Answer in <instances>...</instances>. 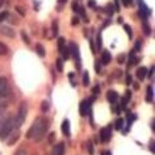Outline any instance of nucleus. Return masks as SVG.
<instances>
[{"instance_id":"f257e3e1","label":"nucleus","mask_w":155,"mask_h":155,"mask_svg":"<svg viewBox=\"0 0 155 155\" xmlns=\"http://www.w3.org/2000/svg\"><path fill=\"white\" fill-rule=\"evenodd\" d=\"M50 126V122L46 117H38L36 118V121L33 122V125L30 126V129L26 133V138H34V141L40 142L42 138L45 137L46 131H48Z\"/></svg>"},{"instance_id":"f03ea898","label":"nucleus","mask_w":155,"mask_h":155,"mask_svg":"<svg viewBox=\"0 0 155 155\" xmlns=\"http://www.w3.org/2000/svg\"><path fill=\"white\" fill-rule=\"evenodd\" d=\"M13 126H15L13 118H8L7 121L3 122L2 127H0V139H2V141L8 138V135L12 133V130H13Z\"/></svg>"},{"instance_id":"7ed1b4c3","label":"nucleus","mask_w":155,"mask_h":155,"mask_svg":"<svg viewBox=\"0 0 155 155\" xmlns=\"http://www.w3.org/2000/svg\"><path fill=\"white\" fill-rule=\"evenodd\" d=\"M26 112H28V107H26V104L21 103L20 108H18V114H17L16 120H15V124H16L17 127H20L22 124H24L25 118H26Z\"/></svg>"},{"instance_id":"20e7f679","label":"nucleus","mask_w":155,"mask_h":155,"mask_svg":"<svg viewBox=\"0 0 155 155\" xmlns=\"http://www.w3.org/2000/svg\"><path fill=\"white\" fill-rule=\"evenodd\" d=\"M91 101H94V97L88 99V100H83L80 103V108H79V112H80V116H87L88 114V109H90V105H91Z\"/></svg>"},{"instance_id":"39448f33","label":"nucleus","mask_w":155,"mask_h":155,"mask_svg":"<svg viewBox=\"0 0 155 155\" xmlns=\"http://www.w3.org/2000/svg\"><path fill=\"white\" fill-rule=\"evenodd\" d=\"M70 53H72L74 54V58H75V61H76V66H78V68H80V66H82V63H80V54H79V49H78V46L74 44V42H71L70 44Z\"/></svg>"},{"instance_id":"423d86ee","label":"nucleus","mask_w":155,"mask_h":155,"mask_svg":"<svg viewBox=\"0 0 155 155\" xmlns=\"http://www.w3.org/2000/svg\"><path fill=\"white\" fill-rule=\"evenodd\" d=\"M0 34H2V36H7L9 38H13L16 36L15 29H12L11 26H7V25H0Z\"/></svg>"},{"instance_id":"0eeeda50","label":"nucleus","mask_w":155,"mask_h":155,"mask_svg":"<svg viewBox=\"0 0 155 155\" xmlns=\"http://www.w3.org/2000/svg\"><path fill=\"white\" fill-rule=\"evenodd\" d=\"M112 137V129L109 126L108 127H103L100 130V138H101V142H108Z\"/></svg>"},{"instance_id":"6e6552de","label":"nucleus","mask_w":155,"mask_h":155,"mask_svg":"<svg viewBox=\"0 0 155 155\" xmlns=\"http://www.w3.org/2000/svg\"><path fill=\"white\" fill-rule=\"evenodd\" d=\"M107 99L110 104H114L118 100V94L116 91H108L107 92Z\"/></svg>"},{"instance_id":"1a4fd4ad","label":"nucleus","mask_w":155,"mask_h":155,"mask_svg":"<svg viewBox=\"0 0 155 155\" xmlns=\"http://www.w3.org/2000/svg\"><path fill=\"white\" fill-rule=\"evenodd\" d=\"M53 155H64V143H58L53 149Z\"/></svg>"},{"instance_id":"9d476101","label":"nucleus","mask_w":155,"mask_h":155,"mask_svg":"<svg viewBox=\"0 0 155 155\" xmlns=\"http://www.w3.org/2000/svg\"><path fill=\"white\" fill-rule=\"evenodd\" d=\"M62 131H63V134L67 135V137L71 135V130H70V121H68V120H64V121L62 122Z\"/></svg>"},{"instance_id":"9b49d317","label":"nucleus","mask_w":155,"mask_h":155,"mask_svg":"<svg viewBox=\"0 0 155 155\" xmlns=\"http://www.w3.org/2000/svg\"><path fill=\"white\" fill-rule=\"evenodd\" d=\"M110 61H112V55H110V53L108 51V50H105V51H103V54H101V63H103V64H108Z\"/></svg>"},{"instance_id":"f8f14e48","label":"nucleus","mask_w":155,"mask_h":155,"mask_svg":"<svg viewBox=\"0 0 155 155\" xmlns=\"http://www.w3.org/2000/svg\"><path fill=\"white\" fill-rule=\"evenodd\" d=\"M146 74H147V68H146V67H139V68L137 70V76H138L139 80H143V79H145Z\"/></svg>"},{"instance_id":"ddd939ff","label":"nucleus","mask_w":155,"mask_h":155,"mask_svg":"<svg viewBox=\"0 0 155 155\" xmlns=\"http://www.w3.org/2000/svg\"><path fill=\"white\" fill-rule=\"evenodd\" d=\"M9 95H11V90L8 86H5L4 88L0 90V99H5V97H8Z\"/></svg>"},{"instance_id":"4468645a","label":"nucleus","mask_w":155,"mask_h":155,"mask_svg":"<svg viewBox=\"0 0 155 155\" xmlns=\"http://www.w3.org/2000/svg\"><path fill=\"white\" fill-rule=\"evenodd\" d=\"M153 99H154V90H153V87L149 86L147 87V96H146V100L149 103L153 101Z\"/></svg>"},{"instance_id":"2eb2a0df","label":"nucleus","mask_w":155,"mask_h":155,"mask_svg":"<svg viewBox=\"0 0 155 155\" xmlns=\"http://www.w3.org/2000/svg\"><path fill=\"white\" fill-rule=\"evenodd\" d=\"M64 44H66V40L63 37L58 38V51H59V53H62V50L64 49Z\"/></svg>"},{"instance_id":"dca6fc26","label":"nucleus","mask_w":155,"mask_h":155,"mask_svg":"<svg viewBox=\"0 0 155 155\" xmlns=\"http://www.w3.org/2000/svg\"><path fill=\"white\" fill-rule=\"evenodd\" d=\"M36 51H37V54L40 57H45V49H44V46H42L41 44L36 45Z\"/></svg>"},{"instance_id":"f3484780","label":"nucleus","mask_w":155,"mask_h":155,"mask_svg":"<svg viewBox=\"0 0 155 155\" xmlns=\"http://www.w3.org/2000/svg\"><path fill=\"white\" fill-rule=\"evenodd\" d=\"M7 53H8V48H7V45H4L3 42H0V55H5Z\"/></svg>"},{"instance_id":"a211bd4d","label":"nucleus","mask_w":155,"mask_h":155,"mask_svg":"<svg viewBox=\"0 0 155 155\" xmlns=\"http://www.w3.org/2000/svg\"><path fill=\"white\" fill-rule=\"evenodd\" d=\"M18 137H20V133H18V131H16V133H15V135H13V137H12V138H11L9 141H8V145H9V146H12L13 143H15V142H16L17 139H18Z\"/></svg>"},{"instance_id":"6ab92c4d","label":"nucleus","mask_w":155,"mask_h":155,"mask_svg":"<svg viewBox=\"0 0 155 155\" xmlns=\"http://www.w3.org/2000/svg\"><path fill=\"white\" fill-rule=\"evenodd\" d=\"M8 17H9V12H7V11H3V12H0V22L5 21Z\"/></svg>"},{"instance_id":"aec40b11","label":"nucleus","mask_w":155,"mask_h":155,"mask_svg":"<svg viewBox=\"0 0 155 155\" xmlns=\"http://www.w3.org/2000/svg\"><path fill=\"white\" fill-rule=\"evenodd\" d=\"M88 84H90V75H88V72L86 71L83 74V86H88Z\"/></svg>"},{"instance_id":"412c9836","label":"nucleus","mask_w":155,"mask_h":155,"mask_svg":"<svg viewBox=\"0 0 155 155\" xmlns=\"http://www.w3.org/2000/svg\"><path fill=\"white\" fill-rule=\"evenodd\" d=\"M114 126H116V129H117V130H121L122 126H124V120L122 118H118L117 121L114 122Z\"/></svg>"},{"instance_id":"4be33fe9","label":"nucleus","mask_w":155,"mask_h":155,"mask_svg":"<svg viewBox=\"0 0 155 155\" xmlns=\"http://www.w3.org/2000/svg\"><path fill=\"white\" fill-rule=\"evenodd\" d=\"M57 68H58V71L59 72L63 71V59H61V58H58L57 59Z\"/></svg>"},{"instance_id":"5701e85b","label":"nucleus","mask_w":155,"mask_h":155,"mask_svg":"<svg viewBox=\"0 0 155 155\" xmlns=\"http://www.w3.org/2000/svg\"><path fill=\"white\" fill-rule=\"evenodd\" d=\"M21 38H22V41H24L26 45H30V40H29L28 34H26V33L24 32V30H22V32H21Z\"/></svg>"},{"instance_id":"b1692460","label":"nucleus","mask_w":155,"mask_h":155,"mask_svg":"<svg viewBox=\"0 0 155 155\" xmlns=\"http://www.w3.org/2000/svg\"><path fill=\"white\" fill-rule=\"evenodd\" d=\"M62 54H63V58H64V59L67 61L68 58H70V54H71V53H70V49H68V48H66V46H64V49L62 50Z\"/></svg>"},{"instance_id":"393cba45","label":"nucleus","mask_w":155,"mask_h":155,"mask_svg":"<svg viewBox=\"0 0 155 155\" xmlns=\"http://www.w3.org/2000/svg\"><path fill=\"white\" fill-rule=\"evenodd\" d=\"M87 149H88V153H90V155H94V145H92V141L87 142Z\"/></svg>"},{"instance_id":"a878e982","label":"nucleus","mask_w":155,"mask_h":155,"mask_svg":"<svg viewBox=\"0 0 155 155\" xmlns=\"http://www.w3.org/2000/svg\"><path fill=\"white\" fill-rule=\"evenodd\" d=\"M78 13H79L80 15V16H82L83 18H84V20H88V18H87V16H86V12H84V8H83V7H79V9H78Z\"/></svg>"},{"instance_id":"bb28decb","label":"nucleus","mask_w":155,"mask_h":155,"mask_svg":"<svg viewBox=\"0 0 155 155\" xmlns=\"http://www.w3.org/2000/svg\"><path fill=\"white\" fill-rule=\"evenodd\" d=\"M49 103L48 101H42V104H41V109H42V112H46L49 109Z\"/></svg>"},{"instance_id":"cd10ccee","label":"nucleus","mask_w":155,"mask_h":155,"mask_svg":"<svg viewBox=\"0 0 155 155\" xmlns=\"http://www.w3.org/2000/svg\"><path fill=\"white\" fill-rule=\"evenodd\" d=\"M143 32H145V34H147V36H149L150 32H151V30H150V26L147 25V22H143Z\"/></svg>"},{"instance_id":"c85d7f7f","label":"nucleus","mask_w":155,"mask_h":155,"mask_svg":"<svg viewBox=\"0 0 155 155\" xmlns=\"http://www.w3.org/2000/svg\"><path fill=\"white\" fill-rule=\"evenodd\" d=\"M125 59H126V55H125V54H120V55L117 57L118 63H125Z\"/></svg>"},{"instance_id":"c756f323","label":"nucleus","mask_w":155,"mask_h":155,"mask_svg":"<svg viewBox=\"0 0 155 155\" xmlns=\"http://www.w3.org/2000/svg\"><path fill=\"white\" fill-rule=\"evenodd\" d=\"M124 29L126 30V33H127V36H129V38H131V36H133V33H131V28L129 25H124Z\"/></svg>"},{"instance_id":"7c9ffc66","label":"nucleus","mask_w":155,"mask_h":155,"mask_svg":"<svg viewBox=\"0 0 155 155\" xmlns=\"http://www.w3.org/2000/svg\"><path fill=\"white\" fill-rule=\"evenodd\" d=\"M7 86V79L5 78H0V90Z\"/></svg>"},{"instance_id":"2f4dec72","label":"nucleus","mask_w":155,"mask_h":155,"mask_svg":"<svg viewBox=\"0 0 155 155\" xmlns=\"http://www.w3.org/2000/svg\"><path fill=\"white\" fill-rule=\"evenodd\" d=\"M16 11L21 15V16H24V15H25V11L22 9V7H20V5H17V7H16Z\"/></svg>"},{"instance_id":"473e14b6","label":"nucleus","mask_w":155,"mask_h":155,"mask_svg":"<svg viewBox=\"0 0 155 155\" xmlns=\"http://www.w3.org/2000/svg\"><path fill=\"white\" fill-rule=\"evenodd\" d=\"M15 155H28V154H26V151L24 149H20V150H17L16 153H15Z\"/></svg>"},{"instance_id":"72a5a7b5","label":"nucleus","mask_w":155,"mask_h":155,"mask_svg":"<svg viewBox=\"0 0 155 155\" xmlns=\"http://www.w3.org/2000/svg\"><path fill=\"white\" fill-rule=\"evenodd\" d=\"M53 28H54V29H53L54 34H57V33H58V29H57V28H58V22H57V21H54V22H53Z\"/></svg>"},{"instance_id":"f704fd0d","label":"nucleus","mask_w":155,"mask_h":155,"mask_svg":"<svg viewBox=\"0 0 155 155\" xmlns=\"http://www.w3.org/2000/svg\"><path fill=\"white\" fill-rule=\"evenodd\" d=\"M54 138H55V133H50V135H49V143H53Z\"/></svg>"},{"instance_id":"c9c22d12","label":"nucleus","mask_w":155,"mask_h":155,"mask_svg":"<svg viewBox=\"0 0 155 155\" xmlns=\"http://www.w3.org/2000/svg\"><path fill=\"white\" fill-rule=\"evenodd\" d=\"M72 9L75 11V12H78V9H79V4H78L76 2H74V3H72Z\"/></svg>"},{"instance_id":"e433bc0d","label":"nucleus","mask_w":155,"mask_h":155,"mask_svg":"<svg viewBox=\"0 0 155 155\" xmlns=\"http://www.w3.org/2000/svg\"><path fill=\"white\" fill-rule=\"evenodd\" d=\"M71 24H72V25H78V24H79V18H78V17H74L72 20H71Z\"/></svg>"},{"instance_id":"4c0bfd02","label":"nucleus","mask_w":155,"mask_h":155,"mask_svg":"<svg viewBox=\"0 0 155 155\" xmlns=\"http://www.w3.org/2000/svg\"><path fill=\"white\" fill-rule=\"evenodd\" d=\"M97 48H99V49L101 48V36H100V34L97 36Z\"/></svg>"},{"instance_id":"58836bf2","label":"nucleus","mask_w":155,"mask_h":155,"mask_svg":"<svg viewBox=\"0 0 155 155\" xmlns=\"http://www.w3.org/2000/svg\"><path fill=\"white\" fill-rule=\"evenodd\" d=\"M92 92H94V94H99V92H100V87L99 86H95L94 90H92Z\"/></svg>"},{"instance_id":"ea45409f","label":"nucleus","mask_w":155,"mask_h":155,"mask_svg":"<svg viewBox=\"0 0 155 155\" xmlns=\"http://www.w3.org/2000/svg\"><path fill=\"white\" fill-rule=\"evenodd\" d=\"M95 68H96V72H100V63H97V62H96Z\"/></svg>"},{"instance_id":"a19ab883","label":"nucleus","mask_w":155,"mask_h":155,"mask_svg":"<svg viewBox=\"0 0 155 155\" xmlns=\"http://www.w3.org/2000/svg\"><path fill=\"white\" fill-rule=\"evenodd\" d=\"M126 83H127V84H131V76H130V75L126 76Z\"/></svg>"},{"instance_id":"79ce46f5","label":"nucleus","mask_w":155,"mask_h":155,"mask_svg":"<svg viewBox=\"0 0 155 155\" xmlns=\"http://www.w3.org/2000/svg\"><path fill=\"white\" fill-rule=\"evenodd\" d=\"M139 48H141V44H139V42H137V44H135V50H134V51H137Z\"/></svg>"},{"instance_id":"37998d69","label":"nucleus","mask_w":155,"mask_h":155,"mask_svg":"<svg viewBox=\"0 0 155 155\" xmlns=\"http://www.w3.org/2000/svg\"><path fill=\"white\" fill-rule=\"evenodd\" d=\"M88 4H90V7H94L95 5V0H90V2H88Z\"/></svg>"},{"instance_id":"c03bdc74","label":"nucleus","mask_w":155,"mask_h":155,"mask_svg":"<svg viewBox=\"0 0 155 155\" xmlns=\"http://www.w3.org/2000/svg\"><path fill=\"white\" fill-rule=\"evenodd\" d=\"M122 2H124V4H125V5H127L129 3H131V0H122Z\"/></svg>"},{"instance_id":"a18cd8bd","label":"nucleus","mask_w":155,"mask_h":155,"mask_svg":"<svg viewBox=\"0 0 155 155\" xmlns=\"http://www.w3.org/2000/svg\"><path fill=\"white\" fill-rule=\"evenodd\" d=\"M150 149H151V153H154V142H151V145H150Z\"/></svg>"},{"instance_id":"49530a36","label":"nucleus","mask_w":155,"mask_h":155,"mask_svg":"<svg viewBox=\"0 0 155 155\" xmlns=\"http://www.w3.org/2000/svg\"><path fill=\"white\" fill-rule=\"evenodd\" d=\"M103 155H112V154L109 153V151H104V153H103Z\"/></svg>"},{"instance_id":"de8ad7c7","label":"nucleus","mask_w":155,"mask_h":155,"mask_svg":"<svg viewBox=\"0 0 155 155\" xmlns=\"http://www.w3.org/2000/svg\"><path fill=\"white\" fill-rule=\"evenodd\" d=\"M66 2H67V0H59V3H61V4H63V3H66Z\"/></svg>"},{"instance_id":"09e8293b","label":"nucleus","mask_w":155,"mask_h":155,"mask_svg":"<svg viewBox=\"0 0 155 155\" xmlns=\"http://www.w3.org/2000/svg\"><path fill=\"white\" fill-rule=\"evenodd\" d=\"M4 2H5V0H0V7L3 5V3H4Z\"/></svg>"}]
</instances>
